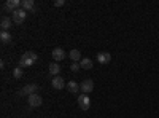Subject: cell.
<instances>
[{"instance_id":"ac0fdd59","label":"cell","mask_w":159,"mask_h":118,"mask_svg":"<svg viewBox=\"0 0 159 118\" xmlns=\"http://www.w3.org/2000/svg\"><path fill=\"white\" fill-rule=\"evenodd\" d=\"M13 77H15L16 80H19V78H22V67H16L15 70H13Z\"/></svg>"},{"instance_id":"9c48e42d","label":"cell","mask_w":159,"mask_h":118,"mask_svg":"<svg viewBox=\"0 0 159 118\" xmlns=\"http://www.w3.org/2000/svg\"><path fill=\"white\" fill-rule=\"evenodd\" d=\"M97 61L99 64H108L111 61V54L108 51H102V53H97Z\"/></svg>"},{"instance_id":"5bb4252c","label":"cell","mask_w":159,"mask_h":118,"mask_svg":"<svg viewBox=\"0 0 159 118\" xmlns=\"http://www.w3.org/2000/svg\"><path fill=\"white\" fill-rule=\"evenodd\" d=\"M67 89L70 91V93H73V94H76V93H80V91H81V88H80V85L76 83V82H69L67 83Z\"/></svg>"},{"instance_id":"7c38bea8","label":"cell","mask_w":159,"mask_h":118,"mask_svg":"<svg viewBox=\"0 0 159 118\" xmlns=\"http://www.w3.org/2000/svg\"><path fill=\"white\" fill-rule=\"evenodd\" d=\"M11 24H13V19H10L8 16H3V18H2V21H0V27H2V31L8 32V31H10V27H11Z\"/></svg>"},{"instance_id":"30bf717a","label":"cell","mask_w":159,"mask_h":118,"mask_svg":"<svg viewBox=\"0 0 159 118\" xmlns=\"http://www.w3.org/2000/svg\"><path fill=\"white\" fill-rule=\"evenodd\" d=\"M51 85H52V88L54 89H64V86H65V82H64V78L62 77H52V82H51Z\"/></svg>"},{"instance_id":"3957f363","label":"cell","mask_w":159,"mask_h":118,"mask_svg":"<svg viewBox=\"0 0 159 118\" xmlns=\"http://www.w3.org/2000/svg\"><path fill=\"white\" fill-rule=\"evenodd\" d=\"M76 102H78V106H80V109H81V110H89V107H91V99H89L88 94H83L81 93V94L78 96Z\"/></svg>"},{"instance_id":"ffe728a7","label":"cell","mask_w":159,"mask_h":118,"mask_svg":"<svg viewBox=\"0 0 159 118\" xmlns=\"http://www.w3.org/2000/svg\"><path fill=\"white\" fill-rule=\"evenodd\" d=\"M64 3H65V0H56L54 7H64Z\"/></svg>"},{"instance_id":"277c9868","label":"cell","mask_w":159,"mask_h":118,"mask_svg":"<svg viewBox=\"0 0 159 118\" xmlns=\"http://www.w3.org/2000/svg\"><path fill=\"white\" fill-rule=\"evenodd\" d=\"M27 102H29V107L30 109H37V107H40L43 104V99H42V96H38L35 93V94H32V96L27 97Z\"/></svg>"},{"instance_id":"9a60e30c","label":"cell","mask_w":159,"mask_h":118,"mask_svg":"<svg viewBox=\"0 0 159 118\" xmlns=\"http://www.w3.org/2000/svg\"><path fill=\"white\" fill-rule=\"evenodd\" d=\"M80 65H81V69H84V70H91L94 64H92V61L89 58H83L81 61H80Z\"/></svg>"},{"instance_id":"6da1fadb","label":"cell","mask_w":159,"mask_h":118,"mask_svg":"<svg viewBox=\"0 0 159 118\" xmlns=\"http://www.w3.org/2000/svg\"><path fill=\"white\" fill-rule=\"evenodd\" d=\"M38 61V56L37 53H34V51H25V53L21 56L19 59V67H30V65H34L35 62Z\"/></svg>"},{"instance_id":"5b68a950","label":"cell","mask_w":159,"mask_h":118,"mask_svg":"<svg viewBox=\"0 0 159 118\" xmlns=\"http://www.w3.org/2000/svg\"><path fill=\"white\" fill-rule=\"evenodd\" d=\"M80 88H81L83 94H89V93L94 91V82H92V80H83L81 85H80Z\"/></svg>"},{"instance_id":"52a82bcc","label":"cell","mask_w":159,"mask_h":118,"mask_svg":"<svg viewBox=\"0 0 159 118\" xmlns=\"http://www.w3.org/2000/svg\"><path fill=\"white\" fill-rule=\"evenodd\" d=\"M38 89V86L37 85H25L21 91H19V96H32V94H35V91Z\"/></svg>"},{"instance_id":"8fae6325","label":"cell","mask_w":159,"mask_h":118,"mask_svg":"<svg viewBox=\"0 0 159 118\" xmlns=\"http://www.w3.org/2000/svg\"><path fill=\"white\" fill-rule=\"evenodd\" d=\"M48 72H49V75H52V77H57V75L61 73V65H59L57 62H51V64L48 65Z\"/></svg>"},{"instance_id":"e0dca14e","label":"cell","mask_w":159,"mask_h":118,"mask_svg":"<svg viewBox=\"0 0 159 118\" xmlns=\"http://www.w3.org/2000/svg\"><path fill=\"white\" fill-rule=\"evenodd\" d=\"M0 40H2V43H10V42H11V35H10V32H5V31L0 32Z\"/></svg>"},{"instance_id":"ba28073f","label":"cell","mask_w":159,"mask_h":118,"mask_svg":"<svg viewBox=\"0 0 159 118\" xmlns=\"http://www.w3.org/2000/svg\"><path fill=\"white\" fill-rule=\"evenodd\" d=\"M21 0H7V2H5V5H3V8L5 10H10L11 13L13 11H16L18 8H21Z\"/></svg>"},{"instance_id":"d6986e66","label":"cell","mask_w":159,"mask_h":118,"mask_svg":"<svg viewBox=\"0 0 159 118\" xmlns=\"http://www.w3.org/2000/svg\"><path fill=\"white\" fill-rule=\"evenodd\" d=\"M80 69H81V65H80L78 62H72V64H70V70H72V72H78Z\"/></svg>"},{"instance_id":"2e32d148","label":"cell","mask_w":159,"mask_h":118,"mask_svg":"<svg viewBox=\"0 0 159 118\" xmlns=\"http://www.w3.org/2000/svg\"><path fill=\"white\" fill-rule=\"evenodd\" d=\"M21 8L25 11H34V0H22Z\"/></svg>"},{"instance_id":"8992f818","label":"cell","mask_w":159,"mask_h":118,"mask_svg":"<svg viewBox=\"0 0 159 118\" xmlns=\"http://www.w3.org/2000/svg\"><path fill=\"white\" fill-rule=\"evenodd\" d=\"M51 56H52V59H54V62H61V61H64L65 59V51L62 50V48H54L51 51Z\"/></svg>"},{"instance_id":"7a4b0ae2","label":"cell","mask_w":159,"mask_h":118,"mask_svg":"<svg viewBox=\"0 0 159 118\" xmlns=\"http://www.w3.org/2000/svg\"><path fill=\"white\" fill-rule=\"evenodd\" d=\"M25 16H27V11L22 10V8H18L16 11L11 13V19H13V22H16V24H22Z\"/></svg>"},{"instance_id":"4fadbf2b","label":"cell","mask_w":159,"mask_h":118,"mask_svg":"<svg viewBox=\"0 0 159 118\" xmlns=\"http://www.w3.org/2000/svg\"><path fill=\"white\" fill-rule=\"evenodd\" d=\"M69 58L72 59V62H80L83 58H81V51L80 50H72L70 53H69Z\"/></svg>"}]
</instances>
